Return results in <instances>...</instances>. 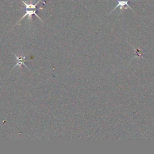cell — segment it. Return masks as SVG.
<instances>
[{"label":"cell","instance_id":"2","mask_svg":"<svg viewBox=\"0 0 154 154\" xmlns=\"http://www.w3.org/2000/svg\"><path fill=\"white\" fill-rule=\"evenodd\" d=\"M12 54H13L14 55V57L16 58V61H17L16 64L13 66V67L12 68V70L14 69L16 66H19L20 68H21V66H22V65L25 66V67H26L29 70V69L25 65V61H29L32 60V59H30V60H26V59H25V58H26L25 56H22V55H20V56L18 57V56H17L16 54H14V53H13V52H12Z\"/></svg>","mask_w":154,"mask_h":154},{"label":"cell","instance_id":"1","mask_svg":"<svg viewBox=\"0 0 154 154\" xmlns=\"http://www.w3.org/2000/svg\"><path fill=\"white\" fill-rule=\"evenodd\" d=\"M21 2H22V4L25 5V13L23 15V16L21 17L20 19L19 20L18 22L16 23V25H19V23L26 16H28V20L29 21L30 23H31V21H32V16L34 14L35 16H37V17H38L42 22L44 23L43 20L40 17V16L36 13V11L37 10H43V8L42 7H40L38 8H37V5L41 2L42 0H38L37 2L35 4L34 3H32V1H31L29 2H26L25 1H23V0H20Z\"/></svg>","mask_w":154,"mask_h":154},{"label":"cell","instance_id":"3","mask_svg":"<svg viewBox=\"0 0 154 154\" xmlns=\"http://www.w3.org/2000/svg\"><path fill=\"white\" fill-rule=\"evenodd\" d=\"M129 1H137V0H117V4L116 7L112 11V12L113 11H114L117 8H119L120 10H122L125 8H129L131 9L132 10H133V9L129 5Z\"/></svg>","mask_w":154,"mask_h":154}]
</instances>
